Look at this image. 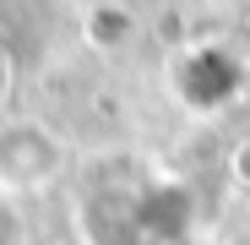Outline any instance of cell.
I'll return each instance as SVG.
<instances>
[{
  "instance_id": "3957f363",
  "label": "cell",
  "mask_w": 250,
  "mask_h": 245,
  "mask_svg": "<svg viewBox=\"0 0 250 245\" xmlns=\"http://www.w3.org/2000/svg\"><path fill=\"white\" fill-rule=\"evenodd\" d=\"M6 88H11V55L0 49V98H6Z\"/></svg>"
},
{
  "instance_id": "6da1fadb",
  "label": "cell",
  "mask_w": 250,
  "mask_h": 245,
  "mask_svg": "<svg viewBox=\"0 0 250 245\" xmlns=\"http://www.w3.org/2000/svg\"><path fill=\"white\" fill-rule=\"evenodd\" d=\"M65 147L38 120H6L0 126V185L6 191H38L60 175Z\"/></svg>"
},
{
  "instance_id": "7a4b0ae2",
  "label": "cell",
  "mask_w": 250,
  "mask_h": 245,
  "mask_svg": "<svg viewBox=\"0 0 250 245\" xmlns=\"http://www.w3.org/2000/svg\"><path fill=\"white\" fill-rule=\"evenodd\" d=\"M234 169H239V180H250V142L234 153Z\"/></svg>"
}]
</instances>
